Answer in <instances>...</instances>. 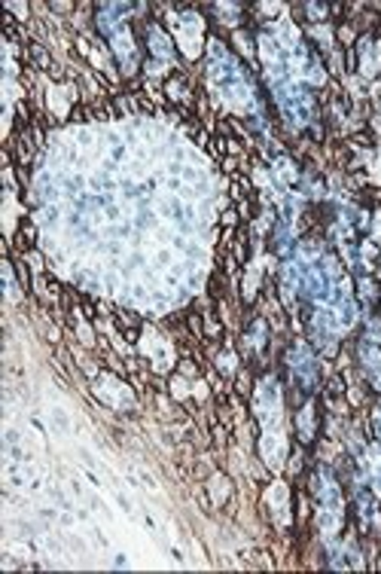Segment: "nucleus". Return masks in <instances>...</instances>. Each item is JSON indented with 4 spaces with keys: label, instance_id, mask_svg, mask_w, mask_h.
Wrapping results in <instances>:
<instances>
[{
    "label": "nucleus",
    "instance_id": "obj_2",
    "mask_svg": "<svg viewBox=\"0 0 381 574\" xmlns=\"http://www.w3.org/2000/svg\"><path fill=\"white\" fill-rule=\"evenodd\" d=\"M168 34L159 28V25H149V52L153 58H171L174 56V46H168Z\"/></svg>",
    "mask_w": 381,
    "mask_h": 574
},
{
    "label": "nucleus",
    "instance_id": "obj_1",
    "mask_svg": "<svg viewBox=\"0 0 381 574\" xmlns=\"http://www.w3.org/2000/svg\"><path fill=\"white\" fill-rule=\"evenodd\" d=\"M296 430H299V443L302 446H311L315 443V437L321 434V409H315V400H308L305 406H296Z\"/></svg>",
    "mask_w": 381,
    "mask_h": 574
},
{
    "label": "nucleus",
    "instance_id": "obj_3",
    "mask_svg": "<svg viewBox=\"0 0 381 574\" xmlns=\"http://www.w3.org/2000/svg\"><path fill=\"white\" fill-rule=\"evenodd\" d=\"M254 382H256V370H254V367H241V370L235 373V379H232L235 394H241V398H250V394H254Z\"/></svg>",
    "mask_w": 381,
    "mask_h": 574
},
{
    "label": "nucleus",
    "instance_id": "obj_5",
    "mask_svg": "<svg viewBox=\"0 0 381 574\" xmlns=\"http://www.w3.org/2000/svg\"><path fill=\"white\" fill-rule=\"evenodd\" d=\"M113 321H116V327H119L122 333H128V330H140V324H144L138 312H132V309H116V312H113Z\"/></svg>",
    "mask_w": 381,
    "mask_h": 574
},
{
    "label": "nucleus",
    "instance_id": "obj_7",
    "mask_svg": "<svg viewBox=\"0 0 381 574\" xmlns=\"http://www.w3.org/2000/svg\"><path fill=\"white\" fill-rule=\"evenodd\" d=\"M360 287H363V290H360V297H363L366 303L372 306V309H378V303H381V287H378L376 278H363V282H360Z\"/></svg>",
    "mask_w": 381,
    "mask_h": 574
},
{
    "label": "nucleus",
    "instance_id": "obj_4",
    "mask_svg": "<svg viewBox=\"0 0 381 574\" xmlns=\"http://www.w3.org/2000/svg\"><path fill=\"white\" fill-rule=\"evenodd\" d=\"M168 394H171L177 403H186L189 398H193V388H189V379H186V376L174 373L171 382H168Z\"/></svg>",
    "mask_w": 381,
    "mask_h": 574
},
{
    "label": "nucleus",
    "instance_id": "obj_6",
    "mask_svg": "<svg viewBox=\"0 0 381 574\" xmlns=\"http://www.w3.org/2000/svg\"><path fill=\"white\" fill-rule=\"evenodd\" d=\"M336 40H339L342 49H354L357 40H360V34H357V28H354L351 22H342V25H336Z\"/></svg>",
    "mask_w": 381,
    "mask_h": 574
},
{
    "label": "nucleus",
    "instance_id": "obj_8",
    "mask_svg": "<svg viewBox=\"0 0 381 574\" xmlns=\"http://www.w3.org/2000/svg\"><path fill=\"white\" fill-rule=\"evenodd\" d=\"M220 220H223V227H226V229H238L241 217H238V211H235V208H226V211H223V217H220Z\"/></svg>",
    "mask_w": 381,
    "mask_h": 574
},
{
    "label": "nucleus",
    "instance_id": "obj_9",
    "mask_svg": "<svg viewBox=\"0 0 381 574\" xmlns=\"http://www.w3.org/2000/svg\"><path fill=\"white\" fill-rule=\"evenodd\" d=\"M372 569H376V571H381V553L376 556V562H372Z\"/></svg>",
    "mask_w": 381,
    "mask_h": 574
}]
</instances>
